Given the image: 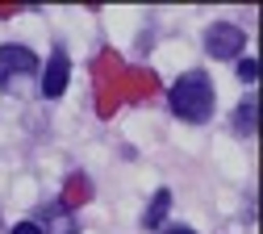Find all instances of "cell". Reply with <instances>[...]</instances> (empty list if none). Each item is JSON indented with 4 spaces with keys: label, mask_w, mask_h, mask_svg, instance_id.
<instances>
[{
    "label": "cell",
    "mask_w": 263,
    "mask_h": 234,
    "mask_svg": "<svg viewBox=\"0 0 263 234\" xmlns=\"http://www.w3.org/2000/svg\"><path fill=\"white\" fill-rule=\"evenodd\" d=\"M255 76H259V63H255V59H242V63H238V80H242V84H255Z\"/></svg>",
    "instance_id": "cell-8"
},
{
    "label": "cell",
    "mask_w": 263,
    "mask_h": 234,
    "mask_svg": "<svg viewBox=\"0 0 263 234\" xmlns=\"http://www.w3.org/2000/svg\"><path fill=\"white\" fill-rule=\"evenodd\" d=\"M13 234H42V230H38V222H17Z\"/></svg>",
    "instance_id": "cell-9"
},
{
    "label": "cell",
    "mask_w": 263,
    "mask_h": 234,
    "mask_svg": "<svg viewBox=\"0 0 263 234\" xmlns=\"http://www.w3.org/2000/svg\"><path fill=\"white\" fill-rule=\"evenodd\" d=\"M255 113H259L255 96H247L242 105H238V113H234V130H238V134H255Z\"/></svg>",
    "instance_id": "cell-7"
},
{
    "label": "cell",
    "mask_w": 263,
    "mask_h": 234,
    "mask_svg": "<svg viewBox=\"0 0 263 234\" xmlns=\"http://www.w3.org/2000/svg\"><path fill=\"white\" fill-rule=\"evenodd\" d=\"M167 209H172V192H167V188H159V192H155V201L146 205L142 226H146V230H159V226H163V218H167Z\"/></svg>",
    "instance_id": "cell-5"
},
{
    "label": "cell",
    "mask_w": 263,
    "mask_h": 234,
    "mask_svg": "<svg viewBox=\"0 0 263 234\" xmlns=\"http://www.w3.org/2000/svg\"><path fill=\"white\" fill-rule=\"evenodd\" d=\"M242 46H247V33L238 25H230V21H217L205 33V50L213 59H234V55H242Z\"/></svg>",
    "instance_id": "cell-2"
},
{
    "label": "cell",
    "mask_w": 263,
    "mask_h": 234,
    "mask_svg": "<svg viewBox=\"0 0 263 234\" xmlns=\"http://www.w3.org/2000/svg\"><path fill=\"white\" fill-rule=\"evenodd\" d=\"M38 71V55L29 46H0V84H9L13 76Z\"/></svg>",
    "instance_id": "cell-3"
},
{
    "label": "cell",
    "mask_w": 263,
    "mask_h": 234,
    "mask_svg": "<svg viewBox=\"0 0 263 234\" xmlns=\"http://www.w3.org/2000/svg\"><path fill=\"white\" fill-rule=\"evenodd\" d=\"M176 234H192V230H176Z\"/></svg>",
    "instance_id": "cell-10"
},
{
    "label": "cell",
    "mask_w": 263,
    "mask_h": 234,
    "mask_svg": "<svg viewBox=\"0 0 263 234\" xmlns=\"http://www.w3.org/2000/svg\"><path fill=\"white\" fill-rule=\"evenodd\" d=\"M42 234H76V222H71V213L63 209V205H50L46 209V226H38Z\"/></svg>",
    "instance_id": "cell-6"
},
{
    "label": "cell",
    "mask_w": 263,
    "mask_h": 234,
    "mask_svg": "<svg viewBox=\"0 0 263 234\" xmlns=\"http://www.w3.org/2000/svg\"><path fill=\"white\" fill-rule=\"evenodd\" d=\"M67 80H71V63H67V55H54L50 63H46V71H42V96H63V88H67Z\"/></svg>",
    "instance_id": "cell-4"
},
{
    "label": "cell",
    "mask_w": 263,
    "mask_h": 234,
    "mask_svg": "<svg viewBox=\"0 0 263 234\" xmlns=\"http://www.w3.org/2000/svg\"><path fill=\"white\" fill-rule=\"evenodd\" d=\"M213 105H217V96H213V84L205 71H184L176 84H172V109L184 117V121H209L213 117Z\"/></svg>",
    "instance_id": "cell-1"
}]
</instances>
